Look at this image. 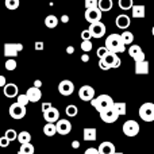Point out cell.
Returning <instances> with one entry per match:
<instances>
[{"label":"cell","mask_w":154,"mask_h":154,"mask_svg":"<svg viewBox=\"0 0 154 154\" xmlns=\"http://www.w3.org/2000/svg\"><path fill=\"white\" fill-rule=\"evenodd\" d=\"M89 32L91 35H92V38H103L104 34H106V26H104V23H101V22H95V23H91L89 24Z\"/></svg>","instance_id":"obj_9"},{"label":"cell","mask_w":154,"mask_h":154,"mask_svg":"<svg viewBox=\"0 0 154 154\" xmlns=\"http://www.w3.org/2000/svg\"><path fill=\"white\" fill-rule=\"evenodd\" d=\"M108 51L111 53H115V54H119V53H123L126 50V45L123 43L122 38H120L119 34H109L108 37L106 38V43H104Z\"/></svg>","instance_id":"obj_1"},{"label":"cell","mask_w":154,"mask_h":154,"mask_svg":"<svg viewBox=\"0 0 154 154\" xmlns=\"http://www.w3.org/2000/svg\"><path fill=\"white\" fill-rule=\"evenodd\" d=\"M114 108L118 111L119 116H125V115L127 114V104H126L125 101H115Z\"/></svg>","instance_id":"obj_24"},{"label":"cell","mask_w":154,"mask_h":154,"mask_svg":"<svg viewBox=\"0 0 154 154\" xmlns=\"http://www.w3.org/2000/svg\"><path fill=\"white\" fill-rule=\"evenodd\" d=\"M96 137H97V130L95 127H85L82 131V138L85 142H93L96 141Z\"/></svg>","instance_id":"obj_20"},{"label":"cell","mask_w":154,"mask_h":154,"mask_svg":"<svg viewBox=\"0 0 154 154\" xmlns=\"http://www.w3.org/2000/svg\"><path fill=\"white\" fill-rule=\"evenodd\" d=\"M101 16H103V11L99 7L96 8H87L84 12V18L88 23H95V22H100Z\"/></svg>","instance_id":"obj_5"},{"label":"cell","mask_w":154,"mask_h":154,"mask_svg":"<svg viewBox=\"0 0 154 154\" xmlns=\"http://www.w3.org/2000/svg\"><path fill=\"white\" fill-rule=\"evenodd\" d=\"M99 115H100V119L103 120L104 123H115L118 120V118H119V114H118V111L114 107L99 112Z\"/></svg>","instance_id":"obj_7"},{"label":"cell","mask_w":154,"mask_h":154,"mask_svg":"<svg viewBox=\"0 0 154 154\" xmlns=\"http://www.w3.org/2000/svg\"><path fill=\"white\" fill-rule=\"evenodd\" d=\"M115 154H123V153H118V152H116V153H115Z\"/></svg>","instance_id":"obj_52"},{"label":"cell","mask_w":154,"mask_h":154,"mask_svg":"<svg viewBox=\"0 0 154 154\" xmlns=\"http://www.w3.org/2000/svg\"><path fill=\"white\" fill-rule=\"evenodd\" d=\"M61 22H62V23H68V22H69V16H68V15H62L61 16Z\"/></svg>","instance_id":"obj_47"},{"label":"cell","mask_w":154,"mask_h":154,"mask_svg":"<svg viewBox=\"0 0 154 154\" xmlns=\"http://www.w3.org/2000/svg\"><path fill=\"white\" fill-rule=\"evenodd\" d=\"M139 118L145 122H154V103H143L139 107Z\"/></svg>","instance_id":"obj_3"},{"label":"cell","mask_w":154,"mask_h":154,"mask_svg":"<svg viewBox=\"0 0 154 154\" xmlns=\"http://www.w3.org/2000/svg\"><path fill=\"white\" fill-rule=\"evenodd\" d=\"M3 92H4V96L8 99H14L19 95V88L16 84L14 82H10V84H5L3 87Z\"/></svg>","instance_id":"obj_14"},{"label":"cell","mask_w":154,"mask_h":154,"mask_svg":"<svg viewBox=\"0 0 154 154\" xmlns=\"http://www.w3.org/2000/svg\"><path fill=\"white\" fill-rule=\"evenodd\" d=\"M152 34H153V37H154V26H153V29H152Z\"/></svg>","instance_id":"obj_51"},{"label":"cell","mask_w":154,"mask_h":154,"mask_svg":"<svg viewBox=\"0 0 154 154\" xmlns=\"http://www.w3.org/2000/svg\"><path fill=\"white\" fill-rule=\"evenodd\" d=\"M51 107H53V104L51 103H43L42 104V112H46L49 108H51Z\"/></svg>","instance_id":"obj_44"},{"label":"cell","mask_w":154,"mask_h":154,"mask_svg":"<svg viewBox=\"0 0 154 154\" xmlns=\"http://www.w3.org/2000/svg\"><path fill=\"white\" fill-rule=\"evenodd\" d=\"M92 48H93V45H92V42H91V41H82L81 50L84 51V53H89V51L92 50Z\"/></svg>","instance_id":"obj_36"},{"label":"cell","mask_w":154,"mask_h":154,"mask_svg":"<svg viewBox=\"0 0 154 154\" xmlns=\"http://www.w3.org/2000/svg\"><path fill=\"white\" fill-rule=\"evenodd\" d=\"M122 131L126 137H130V138L137 137L139 134L138 122H135V120H126L125 125H123V127H122Z\"/></svg>","instance_id":"obj_4"},{"label":"cell","mask_w":154,"mask_h":154,"mask_svg":"<svg viewBox=\"0 0 154 154\" xmlns=\"http://www.w3.org/2000/svg\"><path fill=\"white\" fill-rule=\"evenodd\" d=\"M18 154H22V153H20V152H19V153H18Z\"/></svg>","instance_id":"obj_54"},{"label":"cell","mask_w":154,"mask_h":154,"mask_svg":"<svg viewBox=\"0 0 154 154\" xmlns=\"http://www.w3.org/2000/svg\"><path fill=\"white\" fill-rule=\"evenodd\" d=\"M101 60H104V61L109 65V68H114V69L119 68L120 64H122L119 56H118V54H115V53H111V51H108V54H107L104 58H101Z\"/></svg>","instance_id":"obj_15"},{"label":"cell","mask_w":154,"mask_h":154,"mask_svg":"<svg viewBox=\"0 0 154 154\" xmlns=\"http://www.w3.org/2000/svg\"><path fill=\"white\" fill-rule=\"evenodd\" d=\"M7 84V80H5V76H0V88H3L4 85Z\"/></svg>","instance_id":"obj_45"},{"label":"cell","mask_w":154,"mask_h":154,"mask_svg":"<svg viewBox=\"0 0 154 154\" xmlns=\"http://www.w3.org/2000/svg\"><path fill=\"white\" fill-rule=\"evenodd\" d=\"M66 53L68 54H73V53H75V48H73V46H68V48H66Z\"/></svg>","instance_id":"obj_48"},{"label":"cell","mask_w":154,"mask_h":154,"mask_svg":"<svg viewBox=\"0 0 154 154\" xmlns=\"http://www.w3.org/2000/svg\"><path fill=\"white\" fill-rule=\"evenodd\" d=\"M114 103H115L114 99H112L109 95H99V96H96L95 99L91 100V106H92L97 112H101L107 108L114 107Z\"/></svg>","instance_id":"obj_2"},{"label":"cell","mask_w":154,"mask_h":154,"mask_svg":"<svg viewBox=\"0 0 154 154\" xmlns=\"http://www.w3.org/2000/svg\"><path fill=\"white\" fill-rule=\"evenodd\" d=\"M8 112H10V116L12 118V119H23L24 116H26V107L24 106H20L19 103H12L10 106V109H8Z\"/></svg>","instance_id":"obj_6"},{"label":"cell","mask_w":154,"mask_h":154,"mask_svg":"<svg viewBox=\"0 0 154 154\" xmlns=\"http://www.w3.org/2000/svg\"><path fill=\"white\" fill-rule=\"evenodd\" d=\"M120 38H122L125 45H131V43L134 42V34L131 31H123L122 34H120Z\"/></svg>","instance_id":"obj_28"},{"label":"cell","mask_w":154,"mask_h":154,"mask_svg":"<svg viewBox=\"0 0 154 154\" xmlns=\"http://www.w3.org/2000/svg\"><path fill=\"white\" fill-rule=\"evenodd\" d=\"M135 73L137 75H147L149 73V61L135 62Z\"/></svg>","instance_id":"obj_22"},{"label":"cell","mask_w":154,"mask_h":154,"mask_svg":"<svg viewBox=\"0 0 154 154\" xmlns=\"http://www.w3.org/2000/svg\"><path fill=\"white\" fill-rule=\"evenodd\" d=\"M96 54H97L99 60H101V58H104V57L108 54V49H107L106 46H103V48H99L97 51H96Z\"/></svg>","instance_id":"obj_38"},{"label":"cell","mask_w":154,"mask_h":154,"mask_svg":"<svg viewBox=\"0 0 154 154\" xmlns=\"http://www.w3.org/2000/svg\"><path fill=\"white\" fill-rule=\"evenodd\" d=\"M43 118L48 123H56L57 120H60V111L56 107H51L46 112H43Z\"/></svg>","instance_id":"obj_17"},{"label":"cell","mask_w":154,"mask_h":154,"mask_svg":"<svg viewBox=\"0 0 154 154\" xmlns=\"http://www.w3.org/2000/svg\"><path fill=\"white\" fill-rule=\"evenodd\" d=\"M145 11H146V8H145L143 4H138V5L134 4L133 8H131V16H133L134 19H142L146 15Z\"/></svg>","instance_id":"obj_21"},{"label":"cell","mask_w":154,"mask_h":154,"mask_svg":"<svg viewBox=\"0 0 154 154\" xmlns=\"http://www.w3.org/2000/svg\"><path fill=\"white\" fill-rule=\"evenodd\" d=\"M79 96L82 101H91L95 99V89L91 85H82L79 89Z\"/></svg>","instance_id":"obj_11"},{"label":"cell","mask_w":154,"mask_h":154,"mask_svg":"<svg viewBox=\"0 0 154 154\" xmlns=\"http://www.w3.org/2000/svg\"><path fill=\"white\" fill-rule=\"evenodd\" d=\"M81 38H82V41H91L92 35H91L89 30H82L81 31Z\"/></svg>","instance_id":"obj_39"},{"label":"cell","mask_w":154,"mask_h":154,"mask_svg":"<svg viewBox=\"0 0 154 154\" xmlns=\"http://www.w3.org/2000/svg\"><path fill=\"white\" fill-rule=\"evenodd\" d=\"M4 137H5V138H7L10 142H14L16 138H18V133H16L14 128H8V130L5 131V135H4Z\"/></svg>","instance_id":"obj_32"},{"label":"cell","mask_w":154,"mask_h":154,"mask_svg":"<svg viewBox=\"0 0 154 154\" xmlns=\"http://www.w3.org/2000/svg\"><path fill=\"white\" fill-rule=\"evenodd\" d=\"M115 24H116V27H119V29L126 30V29H128V26L131 24V19H130L128 15L122 14V15L116 16V19H115Z\"/></svg>","instance_id":"obj_18"},{"label":"cell","mask_w":154,"mask_h":154,"mask_svg":"<svg viewBox=\"0 0 154 154\" xmlns=\"http://www.w3.org/2000/svg\"><path fill=\"white\" fill-rule=\"evenodd\" d=\"M128 56H130L135 62L145 61V53L142 51L141 46H138V45H130V49H128Z\"/></svg>","instance_id":"obj_13"},{"label":"cell","mask_w":154,"mask_h":154,"mask_svg":"<svg viewBox=\"0 0 154 154\" xmlns=\"http://www.w3.org/2000/svg\"><path fill=\"white\" fill-rule=\"evenodd\" d=\"M58 92L62 96H70L75 92V84L70 80H62L58 84Z\"/></svg>","instance_id":"obj_10"},{"label":"cell","mask_w":154,"mask_h":154,"mask_svg":"<svg viewBox=\"0 0 154 154\" xmlns=\"http://www.w3.org/2000/svg\"><path fill=\"white\" fill-rule=\"evenodd\" d=\"M34 49H35V50H38V51L43 50V49H45V43L41 42V41H38V42L34 43Z\"/></svg>","instance_id":"obj_41"},{"label":"cell","mask_w":154,"mask_h":154,"mask_svg":"<svg viewBox=\"0 0 154 154\" xmlns=\"http://www.w3.org/2000/svg\"><path fill=\"white\" fill-rule=\"evenodd\" d=\"M118 5H119V8L123 11L131 10L134 5V0H119V2H118Z\"/></svg>","instance_id":"obj_29"},{"label":"cell","mask_w":154,"mask_h":154,"mask_svg":"<svg viewBox=\"0 0 154 154\" xmlns=\"http://www.w3.org/2000/svg\"><path fill=\"white\" fill-rule=\"evenodd\" d=\"M84 154H99V150L96 147H88Z\"/></svg>","instance_id":"obj_43"},{"label":"cell","mask_w":154,"mask_h":154,"mask_svg":"<svg viewBox=\"0 0 154 154\" xmlns=\"http://www.w3.org/2000/svg\"><path fill=\"white\" fill-rule=\"evenodd\" d=\"M16 103H19L20 106H24V107H26L27 104L30 103V100H29V97H27L26 93H24V95L22 93V95H18V96H16Z\"/></svg>","instance_id":"obj_35"},{"label":"cell","mask_w":154,"mask_h":154,"mask_svg":"<svg viewBox=\"0 0 154 154\" xmlns=\"http://www.w3.org/2000/svg\"><path fill=\"white\" fill-rule=\"evenodd\" d=\"M81 61L82 62H88V61H89V56H88V53L82 54V56H81Z\"/></svg>","instance_id":"obj_46"},{"label":"cell","mask_w":154,"mask_h":154,"mask_svg":"<svg viewBox=\"0 0 154 154\" xmlns=\"http://www.w3.org/2000/svg\"><path fill=\"white\" fill-rule=\"evenodd\" d=\"M34 87H37V88H41V87H42V81H41V80H37V81L34 82Z\"/></svg>","instance_id":"obj_50"},{"label":"cell","mask_w":154,"mask_h":154,"mask_svg":"<svg viewBox=\"0 0 154 154\" xmlns=\"http://www.w3.org/2000/svg\"><path fill=\"white\" fill-rule=\"evenodd\" d=\"M19 152H20L22 154H34L35 149H34V146H32L31 143H23V145H20Z\"/></svg>","instance_id":"obj_31"},{"label":"cell","mask_w":154,"mask_h":154,"mask_svg":"<svg viewBox=\"0 0 154 154\" xmlns=\"http://www.w3.org/2000/svg\"><path fill=\"white\" fill-rule=\"evenodd\" d=\"M18 142L20 145L23 143H30L31 142V134L29 133V131H20V133L18 134Z\"/></svg>","instance_id":"obj_26"},{"label":"cell","mask_w":154,"mask_h":154,"mask_svg":"<svg viewBox=\"0 0 154 154\" xmlns=\"http://www.w3.org/2000/svg\"><path fill=\"white\" fill-rule=\"evenodd\" d=\"M0 2H5V0H0Z\"/></svg>","instance_id":"obj_53"},{"label":"cell","mask_w":154,"mask_h":154,"mask_svg":"<svg viewBox=\"0 0 154 154\" xmlns=\"http://www.w3.org/2000/svg\"><path fill=\"white\" fill-rule=\"evenodd\" d=\"M99 154H115L116 153V149H115V145L109 141L101 142L99 145Z\"/></svg>","instance_id":"obj_19"},{"label":"cell","mask_w":154,"mask_h":154,"mask_svg":"<svg viewBox=\"0 0 154 154\" xmlns=\"http://www.w3.org/2000/svg\"><path fill=\"white\" fill-rule=\"evenodd\" d=\"M4 66H5V69L7 70H15L16 69V66H18V64H16V61L14 58H8L7 61H5V64H4Z\"/></svg>","instance_id":"obj_34"},{"label":"cell","mask_w":154,"mask_h":154,"mask_svg":"<svg viewBox=\"0 0 154 154\" xmlns=\"http://www.w3.org/2000/svg\"><path fill=\"white\" fill-rule=\"evenodd\" d=\"M99 8H100L103 12H107V11L112 10V7H114V3H112V0H99Z\"/></svg>","instance_id":"obj_27"},{"label":"cell","mask_w":154,"mask_h":154,"mask_svg":"<svg viewBox=\"0 0 154 154\" xmlns=\"http://www.w3.org/2000/svg\"><path fill=\"white\" fill-rule=\"evenodd\" d=\"M56 127H57V133L60 135H68L72 131V123L66 119H60L56 122Z\"/></svg>","instance_id":"obj_12"},{"label":"cell","mask_w":154,"mask_h":154,"mask_svg":"<svg viewBox=\"0 0 154 154\" xmlns=\"http://www.w3.org/2000/svg\"><path fill=\"white\" fill-rule=\"evenodd\" d=\"M8 145H10V141L5 137H2L0 138V147H8Z\"/></svg>","instance_id":"obj_42"},{"label":"cell","mask_w":154,"mask_h":154,"mask_svg":"<svg viewBox=\"0 0 154 154\" xmlns=\"http://www.w3.org/2000/svg\"><path fill=\"white\" fill-rule=\"evenodd\" d=\"M5 7L8 8V10H16V8L19 7V4H20V2L19 0H5Z\"/></svg>","instance_id":"obj_33"},{"label":"cell","mask_w":154,"mask_h":154,"mask_svg":"<svg viewBox=\"0 0 154 154\" xmlns=\"http://www.w3.org/2000/svg\"><path fill=\"white\" fill-rule=\"evenodd\" d=\"M65 112H66V115L69 118H75V116H77V114H79V108H77V106H75V104H69V106H66V108H65Z\"/></svg>","instance_id":"obj_30"},{"label":"cell","mask_w":154,"mask_h":154,"mask_svg":"<svg viewBox=\"0 0 154 154\" xmlns=\"http://www.w3.org/2000/svg\"><path fill=\"white\" fill-rule=\"evenodd\" d=\"M85 10L87 8H96L99 5V0H84Z\"/></svg>","instance_id":"obj_37"},{"label":"cell","mask_w":154,"mask_h":154,"mask_svg":"<svg viewBox=\"0 0 154 154\" xmlns=\"http://www.w3.org/2000/svg\"><path fill=\"white\" fill-rule=\"evenodd\" d=\"M72 147H73V149H79V147H80V142L79 141H73L72 142Z\"/></svg>","instance_id":"obj_49"},{"label":"cell","mask_w":154,"mask_h":154,"mask_svg":"<svg viewBox=\"0 0 154 154\" xmlns=\"http://www.w3.org/2000/svg\"><path fill=\"white\" fill-rule=\"evenodd\" d=\"M56 133H57L56 123H46L43 126V134L46 137H53V135H56Z\"/></svg>","instance_id":"obj_25"},{"label":"cell","mask_w":154,"mask_h":154,"mask_svg":"<svg viewBox=\"0 0 154 154\" xmlns=\"http://www.w3.org/2000/svg\"><path fill=\"white\" fill-rule=\"evenodd\" d=\"M45 26L48 29H56L58 26V18L56 15H48L45 19Z\"/></svg>","instance_id":"obj_23"},{"label":"cell","mask_w":154,"mask_h":154,"mask_svg":"<svg viewBox=\"0 0 154 154\" xmlns=\"http://www.w3.org/2000/svg\"><path fill=\"white\" fill-rule=\"evenodd\" d=\"M26 95H27V97H29L30 103H37V101H39L41 99H42V92H41V89L34 87V85L27 89Z\"/></svg>","instance_id":"obj_16"},{"label":"cell","mask_w":154,"mask_h":154,"mask_svg":"<svg viewBox=\"0 0 154 154\" xmlns=\"http://www.w3.org/2000/svg\"><path fill=\"white\" fill-rule=\"evenodd\" d=\"M99 68H100L101 70H109L111 68H109V65L107 64L104 60H99Z\"/></svg>","instance_id":"obj_40"},{"label":"cell","mask_w":154,"mask_h":154,"mask_svg":"<svg viewBox=\"0 0 154 154\" xmlns=\"http://www.w3.org/2000/svg\"><path fill=\"white\" fill-rule=\"evenodd\" d=\"M22 50H23L22 43H4V56L7 58H15Z\"/></svg>","instance_id":"obj_8"}]
</instances>
